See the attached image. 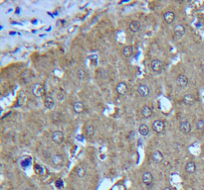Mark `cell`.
I'll use <instances>...</instances> for the list:
<instances>
[{"mask_svg":"<svg viewBox=\"0 0 204 190\" xmlns=\"http://www.w3.org/2000/svg\"><path fill=\"white\" fill-rule=\"evenodd\" d=\"M186 33V29L182 24H177L173 28V38L175 40H180Z\"/></svg>","mask_w":204,"mask_h":190,"instance_id":"obj_1","label":"cell"},{"mask_svg":"<svg viewBox=\"0 0 204 190\" xmlns=\"http://www.w3.org/2000/svg\"><path fill=\"white\" fill-rule=\"evenodd\" d=\"M32 93L37 98H41L45 95V88L41 83H35L32 86Z\"/></svg>","mask_w":204,"mask_h":190,"instance_id":"obj_2","label":"cell"},{"mask_svg":"<svg viewBox=\"0 0 204 190\" xmlns=\"http://www.w3.org/2000/svg\"><path fill=\"white\" fill-rule=\"evenodd\" d=\"M165 129V124L162 120H155L152 123V130L157 134L162 133Z\"/></svg>","mask_w":204,"mask_h":190,"instance_id":"obj_3","label":"cell"},{"mask_svg":"<svg viewBox=\"0 0 204 190\" xmlns=\"http://www.w3.org/2000/svg\"><path fill=\"white\" fill-rule=\"evenodd\" d=\"M141 179H143V184L149 187V186L152 185V183H153V174L149 172V171H146V172L143 174Z\"/></svg>","mask_w":204,"mask_h":190,"instance_id":"obj_4","label":"cell"},{"mask_svg":"<svg viewBox=\"0 0 204 190\" xmlns=\"http://www.w3.org/2000/svg\"><path fill=\"white\" fill-rule=\"evenodd\" d=\"M150 67L154 72L160 73L163 68V64H162V61L159 60H153V61H151V63H150Z\"/></svg>","mask_w":204,"mask_h":190,"instance_id":"obj_5","label":"cell"},{"mask_svg":"<svg viewBox=\"0 0 204 190\" xmlns=\"http://www.w3.org/2000/svg\"><path fill=\"white\" fill-rule=\"evenodd\" d=\"M51 138H52V141H53L54 143L60 145L64 141V134L62 133L61 131H55V132L52 133Z\"/></svg>","mask_w":204,"mask_h":190,"instance_id":"obj_6","label":"cell"},{"mask_svg":"<svg viewBox=\"0 0 204 190\" xmlns=\"http://www.w3.org/2000/svg\"><path fill=\"white\" fill-rule=\"evenodd\" d=\"M188 78L184 74H179V75L176 77V83L177 85L180 87V88H185L188 85Z\"/></svg>","mask_w":204,"mask_h":190,"instance_id":"obj_7","label":"cell"},{"mask_svg":"<svg viewBox=\"0 0 204 190\" xmlns=\"http://www.w3.org/2000/svg\"><path fill=\"white\" fill-rule=\"evenodd\" d=\"M151 160L153 161L154 163H162L163 158H164V157H163L162 152L160 151H154L152 152V154H151Z\"/></svg>","mask_w":204,"mask_h":190,"instance_id":"obj_8","label":"cell"},{"mask_svg":"<svg viewBox=\"0 0 204 190\" xmlns=\"http://www.w3.org/2000/svg\"><path fill=\"white\" fill-rule=\"evenodd\" d=\"M137 92L141 97H147V96L149 95L150 90H149V87L146 84H140L137 87Z\"/></svg>","mask_w":204,"mask_h":190,"instance_id":"obj_9","label":"cell"},{"mask_svg":"<svg viewBox=\"0 0 204 190\" xmlns=\"http://www.w3.org/2000/svg\"><path fill=\"white\" fill-rule=\"evenodd\" d=\"M191 125L188 121H181L179 124V130L183 134H189L191 132Z\"/></svg>","mask_w":204,"mask_h":190,"instance_id":"obj_10","label":"cell"},{"mask_svg":"<svg viewBox=\"0 0 204 190\" xmlns=\"http://www.w3.org/2000/svg\"><path fill=\"white\" fill-rule=\"evenodd\" d=\"M116 90H117V94H120V95H126V92H128V85H126V82L122 81V82H120V83H117V84Z\"/></svg>","mask_w":204,"mask_h":190,"instance_id":"obj_11","label":"cell"},{"mask_svg":"<svg viewBox=\"0 0 204 190\" xmlns=\"http://www.w3.org/2000/svg\"><path fill=\"white\" fill-rule=\"evenodd\" d=\"M163 19H164L165 23L171 24L173 23V21L175 20V14L172 11H167L163 14Z\"/></svg>","mask_w":204,"mask_h":190,"instance_id":"obj_12","label":"cell"},{"mask_svg":"<svg viewBox=\"0 0 204 190\" xmlns=\"http://www.w3.org/2000/svg\"><path fill=\"white\" fill-rule=\"evenodd\" d=\"M141 25L138 21H132L129 25V29L132 33H137L140 30Z\"/></svg>","mask_w":204,"mask_h":190,"instance_id":"obj_13","label":"cell"},{"mask_svg":"<svg viewBox=\"0 0 204 190\" xmlns=\"http://www.w3.org/2000/svg\"><path fill=\"white\" fill-rule=\"evenodd\" d=\"M185 171L188 174H193L195 173L196 171V164L194 161H188V163L185 164Z\"/></svg>","mask_w":204,"mask_h":190,"instance_id":"obj_14","label":"cell"},{"mask_svg":"<svg viewBox=\"0 0 204 190\" xmlns=\"http://www.w3.org/2000/svg\"><path fill=\"white\" fill-rule=\"evenodd\" d=\"M152 113H153V111H152V109L149 107V106L144 105L143 107L141 108V116H143V118H146V119L151 117Z\"/></svg>","mask_w":204,"mask_h":190,"instance_id":"obj_15","label":"cell"},{"mask_svg":"<svg viewBox=\"0 0 204 190\" xmlns=\"http://www.w3.org/2000/svg\"><path fill=\"white\" fill-rule=\"evenodd\" d=\"M44 105H45V108L48 109V110H51V109L54 108L55 106V101L54 99L51 97V96H46L44 98Z\"/></svg>","mask_w":204,"mask_h":190,"instance_id":"obj_16","label":"cell"},{"mask_svg":"<svg viewBox=\"0 0 204 190\" xmlns=\"http://www.w3.org/2000/svg\"><path fill=\"white\" fill-rule=\"evenodd\" d=\"M84 104L82 103L81 101H76L74 102L73 104V110L75 112L76 114H81L83 113V111H84Z\"/></svg>","mask_w":204,"mask_h":190,"instance_id":"obj_17","label":"cell"},{"mask_svg":"<svg viewBox=\"0 0 204 190\" xmlns=\"http://www.w3.org/2000/svg\"><path fill=\"white\" fill-rule=\"evenodd\" d=\"M182 101H183V103L187 106H190L192 105L194 102H195V98H194V96L192 94H185L183 96V99H182Z\"/></svg>","mask_w":204,"mask_h":190,"instance_id":"obj_18","label":"cell"},{"mask_svg":"<svg viewBox=\"0 0 204 190\" xmlns=\"http://www.w3.org/2000/svg\"><path fill=\"white\" fill-rule=\"evenodd\" d=\"M132 54H134V49H132V46H126L123 48V57L125 58H131Z\"/></svg>","mask_w":204,"mask_h":190,"instance_id":"obj_19","label":"cell"},{"mask_svg":"<svg viewBox=\"0 0 204 190\" xmlns=\"http://www.w3.org/2000/svg\"><path fill=\"white\" fill-rule=\"evenodd\" d=\"M86 169L84 166H78L76 167V169H75V173H76V175L80 177V178H82V177H84L86 175Z\"/></svg>","mask_w":204,"mask_h":190,"instance_id":"obj_20","label":"cell"},{"mask_svg":"<svg viewBox=\"0 0 204 190\" xmlns=\"http://www.w3.org/2000/svg\"><path fill=\"white\" fill-rule=\"evenodd\" d=\"M52 163H53V164H55V166H62L64 163V158L62 155H56L52 157Z\"/></svg>","mask_w":204,"mask_h":190,"instance_id":"obj_21","label":"cell"},{"mask_svg":"<svg viewBox=\"0 0 204 190\" xmlns=\"http://www.w3.org/2000/svg\"><path fill=\"white\" fill-rule=\"evenodd\" d=\"M138 133H140L141 136L146 137L148 135V133H149V128H148L146 124H141L140 128H138Z\"/></svg>","mask_w":204,"mask_h":190,"instance_id":"obj_22","label":"cell"},{"mask_svg":"<svg viewBox=\"0 0 204 190\" xmlns=\"http://www.w3.org/2000/svg\"><path fill=\"white\" fill-rule=\"evenodd\" d=\"M95 127L93 125H88L86 127V135L89 136V137H93L95 134Z\"/></svg>","mask_w":204,"mask_h":190,"instance_id":"obj_23","label":"cell"},{"mask_svg":"<svg viewBox=\"0 0 204 190\" xmlns=\"http://www.w3.org/2000/svg\"><path fill=\"white\" fill-rule=\"evenodd\" d=\"M77 76H78L79 79H85V76H86V71L84 68H79L78 69V72H77Z\"/></svg>","mask_w":204,"mask_h":190,"instance_id":"obj_24","label":"cell"},{"mask_svg":"<svg viewBox=\"0 0 204 190\" xmlns=\"http://www.w3.org/2000/svg\"><path fill=\"white\" fill-rule=\"evenodd\" d=\"M196 129L198 131H203L204 130V120L199 119L196 122Z\"/></svg>","mask_w":204,"mask_h":190,"instance_id":"obj_25","label":"cell"},{"mask_svg":"<svg viewBox=\"0 0 204 190\" xmlns=\"http://www.w3.org/2000/svg\"><path fill=\"white\" fill-rule=\"evenodd\" d=\"M56 185L58 186V187H61V186H62V181H61V180H58V181L56 182Z\"/></svg>","mask_w":204,"mask_h":190,"instance_id":"obj_26","label":"cell"},{"mask_svg":"<svg viewBox=\"0 0 204 190\" xmlns=\"http://www.w3.org/2000/svg\"><path fill=\"white\" fill-rule=\"evenodd\" d=\"M162 190H172V189L170 187H168V186H166V187H164Z\"/></svg>","mask_w":204,"mask_h":190,"instance_id":"obj_27","label":"cell"},{"mask_svg":"<svg viewBox=\"0 0 204 190\" xmlns=\"http://www.w3.org/2000/svg\"><path fill=\"white\" fill-rule=\"evenodd\" d=\"M201 71H202V72L204 73V64L201 65Z\"/></svg>","mask_w":204,"mask_h":190,"instance_id":"obj_28","label":"cell"},{"mask_svg":"<svg viewBox=\"0 0 204 190\" xmlns=\"http://www.w3.org/2000/svg\"><path fill=\"white\" fill-rule=\"evenodd\" d=\"M24 190H32V189H31L30 187H26L25 189H24Z\"/></svg>","mask_w":204,"mask_h":190,"instance_id":"obj_29","label":"cell"}]
</instances>
